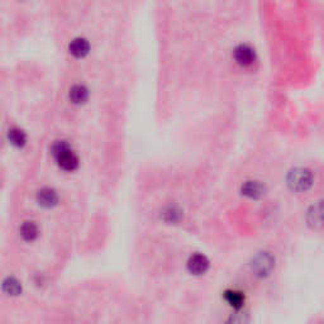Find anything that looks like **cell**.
Masks as SVG:
<instances>
[{"label":"cell","instance_id":"obj_10","mask_svg":"<svg viewBox=\"0 0 324 324\" xmlns=\"http://www.w3.org/2000/svg\"><path fill=\"white\" fill-rule=\"evenodd\" d=\"M69 98L72 104H85L89 99V89L81 84L74 85L69 91Z\"/></svg>","mask_w":324,"mask_h":324},{"label":"cell","instance_id":"obj_6","mask_svg":"<svg viewBox=\"0 0 324 324\" xmlns=\"http://www.w3.org/2000/svg\"><path fill=\"white\" fill-rule=\"evenodd\" d=\"M37 201L38 204L43 208H54L58 204V194L57 191L52 188L45 186L42 189H39L37 192Z\"/></svg>","mask_w":324,"mask_h":324},{"label":"cell","instance_id":"obj_11","mask_svg":"<svg viewBox=\"0 0 324 324\" xmlns=\"http://www.w3.org/2000/svg\"><path fill=\"white\" fill-rule=\"evenodd\" d=\"M6 137H8V141L12 146H14L15 148H23L26 144H27V133L24 132L23 129L18 128V127H13L8 131L6 133Z\"/></svg>","mask_w":324,"mask_h":324},{"label":"cell","instance_id":"obj_9","mask_svg":"<svg viewBox=\"0 0 324 324\" xmlns=\"http://www.w3.org/2000/svg\"><path fill=\"white\" fill-rule=\"evenodd\" d=\"M19 233L26 242H34L39 236V228L33 220H26L19 227Z\"/></svg>","mask_w":324,"mask_h":324},{"label":"cell","instance_id":"obj_5","mask_svg":"<svg viewBox=\"0 0 324 324\" xmlns=\"http://www.w3.org/2000/svg\"><path fill=\"white\" fill-rule=\"evenodd\" d=\"M209 260L203 253H194L188 260V270H189L190 273L195 275V276L204 275L209 270Z\"/></svg>","mask_w":324,"mask_h":324},{"label":"cell","instance_id":"obj_13","mask_svg":"<svg viewBox=\"0 0 324 324\" xmlns=\"http://www.w3.org/2000/svg\"><path fill=\"white\" fill-rule=\"evenodd\" d=\"M308 220L310 224L318 227L324 224V201H321L317 207H313L308 214Z\"/></svg>","mask_w":324,"mask_h":324},{"label":"cell","instance_id":"obj_12","mask_svg":"<svg viewBox=\"0 0 324 324\" xmlns=\"http://www.w3.org/2000/svg\"><path fill=\"white\" fill-rule=\"evenodd\" d=\"M224 300L228 303L229 306H232L233 309L240 310L241 308H243L244 305V301H246V297L242 291L238 290H227L224 291Z\"/></svg>","mask_w":324,"mask_h":324},{"label":"cell","instance_id":"obj_4","mask_svg":"<svg viewBox=\"0 0 324 324\" xmlns=\"http://www.w3.org/2000/svg\"><path fill=\"white\" fill-rule=\"evenodd\" d=\"M233 58L237 65L241 67H249L252 66L256 61V51L252 46L247 43H241L234 48Z\"/></svg>","mask_w":324,"mask_h":324},{"label":"cell","instance_id":"obj_7","mask_svg":"<svg viewBox=\"0 0 324 324\" xmlns=\"http://www.w3.org/2000/svg\"><path fill=\"white\" fill-rule=\"evenodd\" d=\"M241 191H242L243 195L249 199H260L261 196L265 195L266 188H265V185L261 181L249 180L243 184Z\"/></svg>","mask_w":324,"mask_h":324},{"label":"cell","instance_id":"obj_2","mask_svg":"<svg viewBox=\"0 0 324 324\" xmlns=\"http://www.w3.org/2000/svg\"><path fill=\"white\" fill-rule=\"evenodd\" d=\"M288 185L293 191H306V190H309L313 185V174L308 168H294V170H291L288 175Z\"/></svg>","mask_w":324,"mask_h":324},{"label":"cell","instance_id":"obj_1","mask_svg":"<svg viewBox=\"0 0 324 324\" xmlns=\"http://www.w3.org/2000/svg\"><path fill=\"white\" fill-rule=\"evenodd\" d=\"M51 155L54 160V163L65 172L76 171L80 166V159L78 153L67 141L61 139V141L54 142L52 144Z\"/></svg>","mask_w":324,"mask_h":324},{"label":"cell","instance_id":"obj_3","mask_svg":"<svg viewBox=\"0 0 324 324\" xmlns=\"http://www.w3.org/2000/svg\"><path fill=\"white\" fill-rule=\"evenodd\" d=\"M251 267H252V271L257 276H269L272 272L273 267H275V257L270 252H266V251L257 253L253 257Z\"/></svg>","mask_w":324,"mask_h":324},{"label":"cell","instance_id":"obj_15","mask_svg":"<svg viewBox=\"0 0 324 324\" xmlns=\"http://www.w3.org/2000/svg\"><path fill=\"white\" fill-rule=\"evenodd\" d=\"M163 216H165V219L167 220V222H177V220L180 219L181 212L179 209H176L175 207H170L163 212Z\"/></svg>","mask_w":324,"mask_h":324},{"label":"cell","instance_id":"obj_14","mask_svg":"<svg viewBox=\"0 0 324 324\" xmlns=\"http://www.w3.org/2000/svg\"><path fill=\"white\" fill-rule=\"evenodd\" d=\"M3 291L9 297H17L22 293V284L15 277H6L3 281Z\"/></svg>","mask_w":324,"mask_h":324},{"label":"cell","instance_id":"obj_8","mask_svg":"<svg viewBox=\"0 0 324 324\" xmlns=\"http://www.w3.org/2000/svg\"><path fill=\"white\" fill-rule=\"evenodd\" d=\"M70 54L76 58H84L89 52H90V43L89 41L82 37L72 39L69 45Z\"/></svg>","mask_w":324,"mask_h":324}]
</instances>
